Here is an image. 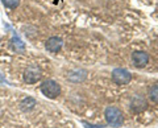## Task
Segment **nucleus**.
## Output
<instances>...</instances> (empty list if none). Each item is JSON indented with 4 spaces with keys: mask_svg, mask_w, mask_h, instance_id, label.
<instances>
[{
    "mask_svg": "<svg viewBox=\"0 0 158 128\" xmlns=\"http://www.w3.org/2000/svg\"><path fill=\"white\" fill-rule=\"evenodd\" d=\"M41 92L46 98H49V99H56L61 94V86L56 81L48 79L41 85Z\"/></svg>",
    "mask_w": 158,
    "mask_h": 128,
    "instance_id": "obj_1",
    "label": "nucleus"
},
{
    "mask_svg": "<svg viewBox=\"0 0 158 128\" xmlns=\"http://www.w3.org/2000/svg\"><path fill=\"white\" fill-rule=\"evenodd\" d=\"M106 120L111 127L118 128L123 124V114L117 107H108L106 110Z\"/></svg>",
    "mask_w": 158,
    "mask_h": 128,
    "instance_id": "obj_2",
    "label": "nucleus"
},
{
    "mask_svg": "<svg viewBox=\"0 0 158 128\" xmlns=\"http://www.w3.org/2000/svg\"><path fill=\"white\" fill-rule=\"evenodd\" d=\"M112 81L117 85H128L132 81V74L125 69H115L112 71Z\"/></svg>",
    "mask_w": 158,
    "mask_h": 128,
    "instance_id": "obj_3",
    "label": "nucleus"
},
{
    "mask_svg": "<svg viewBox=\"0 0 158 128\" xmlns=\"http://www.w3.org/2000/svg\"><path fill=\"white\" fill-rule=\"evenodd\" d=\"M41 77H42L41 69H40L38 66H36V65L29 66L27 70L24 71V81H25L27 83H29V85H33V83L38 82L40 79H41Z\"/></svg>",
    "mask_w": 158,
    "mask_h": 128,
    "instance_id": "obj_4",
    "label": "nucleus"
},
{
    "mask_svg": "<svg viewBox=\"0 0 158 128\" xmlns=\"http://www.w3.org/2000/svg\"><path fill=\"white\" fill-rule=\"evenodd\" d=\"M62 45H63V41H62L61 37H50L46 41L45 48H46V50L50 52V53H58L61 50Z\"/></svg>",
    "mask_w": 158,
    "mask_h": 128,
    "instance_id": "obj_5",
    "label": "nucleus"
},
{
    "mask_svg": "<svg viewBox=\"0 0 158 128\" xmlns=\"http://www.w3.org/2000/svg\"><path fill=\"white\" fill-rule=\"evenodd\" d=\"M132 61L133 65L136 67H144L148 62H149V56L145 52H135L132 54Z\"/></svg>",
    "mask_w": 158,
    "mask_h": 128,
    "instance_id": "obj_6",
    "label": "nucleus"
},
{
    "mask_svg": "<svg viewBox=\"0 0 158 128\" xmlns=\"http://www.w3.org/2000/svg\"><path fill=\"white\" fill-rule=\"evenodd\" d=\"M132 110L135 111V112H141L142 110H145V107H146V102L145 99L142 96L140 95H137L133 98V100H132Z\"/></svg>",
    "mask_w": 158,
    "mask_h": 128,
    "instance_id": "obj_7",
    "label": "nucleus"
},
{
    "mask_svg": "<svg viewBox=\"0 0 158 128\" xmlns=\"http://www.w3.org/2000/svg\"><path fill=\"white\" fill-rule=\"evenodd\" d=\"M37 105V102L34 98H31V96H27L25 99H23L21 103H20V108L23 111H31L34 108V106Z\"/></svg>",
    "mask_w": 158,
    "mask_h": 128,
    "instance_id": "obj_8",
    "label": "nucleus"
},
{
    "mask_svg": "<svg viewBox=\"0 0 158 128\" xmlns=\"http://www.w3.org/2000/svg\"><path fill=\"white\" fill-rule=\"evenodd\" d=\"M86 75H87L86 70H75V71H73L71 74H69V79L71 82H81L85 79Z\"/></svg>",
    "mask_w": 158,
    "mask_h": 128,
    "instance_id": "obj_9",
    "label": "nucleus"
},
{
    "mask_svg": "<svg viewBox=\"0 0 158 128\" xmlns=\"http://www.w3.org/2000/svg\"><path fill=\"white\" fill-rule=\"evenodd\" d=\"M2 3H3L4 7H7L9 9H15V8L19 7L20 0H2Z\"/></svg>",
    "mask_w": 158,
    "mask_h": 128,
    "instance_id": "obj_10",
    "label": "nucleus"
},
{
    "mask_svg": "<svg viewBox=\"0 0 158 128\" xmlns=\"http://www.w3.org/2000/svg\"><path fill=\"white\" fill-rule=\"evenodd\" d=\"M149 98L154 102V103H158V85L153 86L149 91Z\"/></svg>",
    "mask_w": 158,
    "mask_h": 128,
    "instance_id": "obj_11",
    "label": "nucleus"
},
{
    "mask_svg": "<svg viewBox=\"0 0 158 128\" xmlns=\"http://www.w3.org/2000/svg\"><path fill=\"white\" fill-rule=\"evenodd\" d=\"M13 48L16 49V50H20V52H24V49H25L24 42L20 40V38H13Z\"/></svg>",
    "mask_w": 158,
    "mask_h": 128,
    "instance_id": "obj_12",
    "label": "nucleus"
}]
</instances>
